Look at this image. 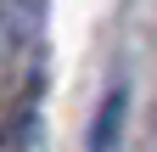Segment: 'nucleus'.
Here are the masks:
<instances>
[{"mask_svg":"<svg viewBox=\"0 0 157 152\" xmlns=\"http://www.w3.org/2000/svg\"><path fill=\"white\" fill-rule=\"evenodd\" d=\"M124 90H107V102L101 113H95V124H90V152H118V130H124Z\"/></svg>","mask_w":157,"mask_h":152,"instance_id":"f03ea898","label":"nucleus"},{"mask_svg":"<svg viewBox=\"0 0 157 152\" xmlns=\"http://www.w3.org/2000/svg\"><path fill=\"white\" fill-rule=\"evenodd\" d=\"M39 34V0H0V56H17Z\"/></svg>","mask_w":157,"mask_h":152,"instance_id":"f257e3e1","label":"nucleus"}]
</instances>
